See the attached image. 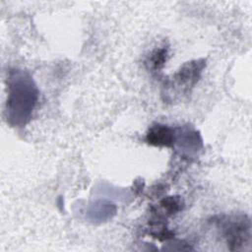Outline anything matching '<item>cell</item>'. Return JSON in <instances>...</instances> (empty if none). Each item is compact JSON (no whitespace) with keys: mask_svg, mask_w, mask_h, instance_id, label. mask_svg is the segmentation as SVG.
<instances>
[{"mask_svg":"<svg viewBox=\"0 0 252 252\" xmlns=\"http://www.w3.org/2000/svg\"><path fill=\"white\" fill-rule=\"evenodd\" d=\"M38 92L32 79L25 72L15 70L9 77L7 119L12 125L26 124L36 103Z\"/></svg>","mask_w":252,"mask_h":252,"instance_id":"obj_1","label":"cell"},{"mask_svg":"<svg viewBox=\"0 0 252 252\" xmlns=\"http://www.w3.org/2000/svg\"><path fill=\"white\" fill-rule=\"evenodd\" d=\"M223 234L230 250H241L250 245L251 224L246 216L226 220L223 224Z\"/></svg>","mask_w":252,"mask_h":252,"instance_id":"obj_2","label":"cell"},{"mask_svg":"<svg viewBox=\"0 0 252 252\" xmlns=\"http://www.w3.org/2000/svg\"><path fill=\"white\" fill-rule=\"evenodd\" d=\"M146 140L153 146L170 147L175 140L174 132L166 125L156 123L149 128Z\"/></svg>","mask_w":252,"mask_h":252,"instance_id":"obj_3","label":"cell"},{"mask_svg":"<svg viewBox=\"0 0 252 252\" xmlns=\"http://www.w3.org/2000/svg\"><path fill=\"white\" fill-rule=\"evenodd\" d=\"M203 67L204 63L201 60L188 62L175 74L174 80L179 86H193L198 81Z\"/></svg>","mask_w":252,"mask_h":252,"instance_id":"obj_4","label":"cell"},{"mask_svg":"<svg viewBox=\"0 0 252 252\" xmlns=\"http://www.w3.org/2000/svg\"><path fill=\"white\" fill-rule=\"evenodd\" d=\"M160 205L162 206V208L170 215L175 214L177 212H179L181 210L182 207V202L178 197H173V196H169L164 198L161 202Z\"/></svg>","mask_w":252,"mask_h":252,"instance_id":"obj_5","label":"cell"},{"mask_svg":"<svg viewBox=\"0 0 252 252\" xmlns=\"http://www.w3.org/2000/svg\"><path fill=\"white\" fill-rule=\"evenodd\" d=\"M166 55H167V52H166V49H164V48L157 49L153 52L150 61H151V64L153 65L154 69L158 70L163 66L164 62L166 61Z\"/></svg>","mask_w":252,"mask_h":252,"instance_id":"obj_6","label":"cell"}]
</instances>
